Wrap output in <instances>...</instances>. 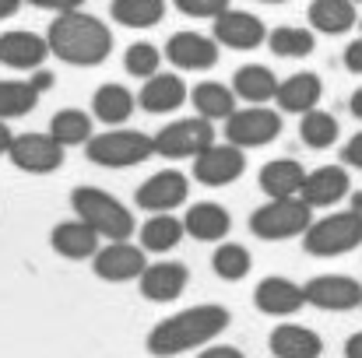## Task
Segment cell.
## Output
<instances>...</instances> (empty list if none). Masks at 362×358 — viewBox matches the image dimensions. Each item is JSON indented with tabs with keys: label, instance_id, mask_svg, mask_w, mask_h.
Returning <instances> with one entry per match:
<instances>
[{
	"label": "cell",
	"instance_id": "43",
	"mask_svg": "<svg viewBox=\"0 0 362 358\" xmlns=\"http://www.w3.org/2000/svg\"><path fill=\"white\" fill-rule=\"evenodd\" d=\"M28 81H32V88L42 95V92H49V88H53V81H57V78H53V71L39 67V71H32V78H28Z\"/></svg>",
	"mask_w": 362,
	"mask_h": 358
},
{
	"label": "cell",
	"instance_id": "17",
	"mask_svg": "<svg viewBox=\"0 0 362 358\" xmlns=\"http://www.w3.org/2000/svg\"><path fill=\"white\" fill-rule=\"evenodd\" d=\"M49 42L46 35L39 32H28V28H11V32H0V64L11 67V71H39L46 60H49Z\"/></svg>",
	"mask_w": 362,
	"mask_h": 358
},
{
	"label": "cell",
	"instance_id": "7",
	"mask_svg": "<svg viewBox=\"0 0 362 358\" xmlns=\"http://www.w3.org/2000/svg\"><path fill=\"white\" fill-rule=\"evenodd\" d=\"M155 137V155L165 162H183V158H197L208 144H215V123L204 117H183L169 119Z\"/></svg>",
	"mask_w": 362,
	"mask_h": 358
},
{
	"label": "cell",
	"instance_id": "35",
	"mask_svg": "<svg viewBox=\"0 0 362 358\" xmlns=\"http://www.w3.org/2000/svg\"><path fill=\"white\" fill-rule=\"evenodd\" d=\"M253 267V256L243 242H218V249L211 253V270L222 278V281H243Z\"/></svg>",
	"mask_w": 362,
	"mask_h": 358
},
{
	"label": "cell",
	"instance_id": "12",
	"mask_svg": "<svg viewBox=\"0 0 362 358\" xmlns=\"http://www.w3.org/2000/svg\"><path fill=\"white\" fill-rule=\"evenodd\" d=\"M194 162V169H190V176L201 183V186H229V183H236L243 172H246V151L236 148L233 141H226V144H208L197 158H190Z\"/></svg>",
	"mask_w": 362,
	"mask_h": 358
},
{
	"label": "cell",
	"instance_id": "27",
	"mask_svg": "<svg viewBox=\"0 0 362 358\" xmlns=\"http://www.w3.org/2000/svg\"><path fill=\"white\" fill-rule=\"evenodd\" d=\"M134 113H137V95H134L127 85L110 81V85L95 88V95H92V117L99 119V123H106V126H123Z\"/></svg>",
	"mask_w": 362,
	"mask_h": 358
},
{
	"label": "cell",
	"instance_id": "23",
	"mask_svg": "<svg viewBox=\"0 0 362 358\" xmlns=\"http://www.w3.org/2000/svg\"><path fill=\"white\" fill-rule=\"evenodd\" d=\"M267 352L274 358H320L324 338L303 323H278L267 334Z\"/></svg>",
	"mask_w": 362,
	"mask_h": 358
},
{
	"label": "cell",
	"instance_id": "25",
	"mask_svg": "<svg viewBox=\"0 0 362 358\" xmlns=\"http://www.w3.org/2000/svg\"><path fill=\"white\" fill-rule=\"evenodd\" d=\"M278 74L267 64H243L233 74V92L236 99H243L246 106H267L278 95Z\"/></svg>",
	"mask_w": 362,
	"mask_h": 358
},
{
	"label": "cell",
	"instance_id": "37",
	"mask_svg": "<svg viewBox=\"0 0 362 358\" xmlns=\"http://www.w3.org/2000/svg\"><path fill=\"white\" fill-rule=\"evenodd\" d=\"M162 60H165V53L155 42H130L123 53V71L137 81H148L151 74L162 71Z\"/></svg>",
	"mask_w": 362,
	"mask_h": 358
},
{
	"label": "cell",
	"instance_id": "32",
	"mask_svg": "<svg viewBox=\"0 0 362 358\" xmlns=\"http://www.w3.org/2000/svg\"><path fill=\"white\" fill-rule=\"evenodd\" d=\"M338 133H341V123L334 113L327 109H310L299 117V137L310 151H327L338 144Z\"/></svg>",
	"mask_w": 362,
	"mask_h": 358
},
{
	"label": "cell",
	"instance_id": "39",
	"mask_svg": "<svg viewBox=\"0 0 362 358\" xmlns=\"http://www.w3.org/2000/svg\"><path fill=\"white\" fill-rule=\"evenodd\" d=\"M341 165L359 169L362 172V130L359 133H352V137L345 141V148H341Z\"/></svg>",
	"mask_w": 362,
	"mask_h": 358
},
{
	"label": "cell",
	"instance_id": "5",
	"mask_svg": "<svg viewBox=\"0 0 362 358\" xmlns=\"http://www.w3.org/2000/svg\"><path fill=\"white\" fill-rule=\"evenodd\" d=\"M310 225H313V208L303 197H267V204L250 211V232L264 242L303 239Z\"/></svg>",
	"mask_w": 362,
	"mask_h": 358
},
{
	"label": "cell",
	"instance_id": "30",
	"mask_svg": "<svg viewBox=\"0 0 362 358\" xmlns=\"http://www.w3.org/2000/svg\"><path fill=\"white\" fill-rule=\"evenodd\" d=\"M187 236L183 229V218H173V211H162V215H148V222L141 225V246L148 253H169L176 249L180 242Z\"/></svg>",
	"mask_w": 362,
	"mask_h": 358
},
{
	"label": "cell",
	"instance_id": "20",
	"mask_svg": "<svg viewBox=\"0 0 362 358\" xmlns=\"http://www.w3.org/2000/svg\"><path fill=\"white\" fill-rule=\"evenodd\" d=\"M183 102H190V88H187V81H183L180 74H173V71L151 74V78L141 85V92H137V106H141L144 113H151V117L176 113Z\"/></svg>",
	"mask_w": 362,
	"mask_h": 358
},
{
	"label": "cell",
	"instance_id": "3",
	"mask_svg": "<svg viewBox=\"0 0 362 358\" xmlns=\"http://www.w3.org/2000/svg\"><path fill=\"white\" fill-rule=\"evenodd\" d=\"M71 208H74V218L88 222L106 242L130 239L137 232V222H134L130 208L103 186H74L71 190Z\"/></svg>",
	"mask_w": 362,
	"mask_h": 358
},
{
	"label": "cell",
	"instance_id": "6",
	"mask_svg": "<svg viewBox=\"0 0 362 358\" xmlns=\"http://www.w3.org/2000/svg\"><path fill=\"white\" fill-rule=\"evenodd\" d=\"M362 246V211H331L324 218H313V225L303 232V249L310 256L331 260V256H345Z\"/></svg>",
	"mask_w": 362,
	"mask_h": 358
},
{
	"label": "cell",
	"instance_id": "1",
	"mask_svg": "<svg viewBox=\"0 0 362 358\" xmlns=\"http://www.w3.org/2000/svg\"><path fill=\"white\" fill-rule=\"evenodd\" d=\"M233 323V313L218 302H201V306H190V309H180L165 320H158L148 338H144V348L151 358H176L187 355V352H197L211 341H218Z\"/></svg>",
	"mask_w": 362,
	"mask_h": 358
},
{
	"label": "cell",
	"instance_id": "49",
	"mask_svg": "<svg viewBox=\"0 0 362 358\" xmlns=\"http://www.w3.org/2000/svg\"><path fill=\"white\" fill-rule=\"evenodd\" d=\"M260 4H288V0H260Z\"/></svg>",
	"mask_w": 362,
	"mask_h": 358
},
{
	"label": "cell",
	"instance_id": "29",
	"mask_svg": "<svg viewBox=\"0 0 362 358\" xmlns=\"http://www.w3.org/2000/svg\"><path fill=\"white\" fill-rule=\"evenodd\" d=\"M190 106L197 109V117L226 123L236 113V92L226 88L222 81H201L197 88H190Z\"/></svg>",
	"mask_w": 362,
	"mask_h": 358
},
{
	"label": "cell",
	"instance_id": "11",
	"mask_svg": "<svg viewBox=\"0 0 362 358\" xmlns=\"http://www.w3.org/2000/svg\"><path fill=\"white\" fill-rule=\"evenodd\" d=\"M306 306L324 313H352L362 309V281L352 274H317L306 285Z\"/></svg>",
	"mask_w": 362,
	"mask_h": 358
},
{
	"label": "cell",
	"instance_id": "46",
	"mask_svg": "<svg viewBox=\"0 0 362 358\" xmlns=\"http://www.w3.org/2000/svg\"><path fill=\"white\" fill-rule=\"evenodd\" d=\"M18 7H21V0H0V21L14 18V14H18Z\"/></svg>",
	"mask_w": 362,
	"mask_h": 358
},
{
	"label": "cell",
	"instance_id": "34",
	"mask_svg": "<svg viewBox=\"0 0 362 358\" xmlns=\"http://www.w3.org/2000/svg\"><path fill=\"white\" fill-rule=\"evenodd\" d=\"M110 14L123 28H155L165 18V0H113Z\"/></svg>",
	"mask_w": 362,
	"mask_h": 358
},
{
	"label": "cell",
	"instance_id": "21",
	"mask_svg": "<svg viewBox=\"0 0 362 358\" xmlns=\"http://www.w3.org/2000/svg\"><path fill=\"white\" fill-rule=\"evenodd\" d=\"M49 246L57 256L64 260H92L99 249H103V236L81 222V218H71V222H57L53 232H49Z\"/></svg>",
	"mask_w": 362,
	"mask_h": 358
},
{
	"label": "cell",
	"instance_id": "2",
	"mask_svg": "<svg viewBox=\"0 0 362 358\" xmlns=\"http://www.w3.org/2000/svg\"><path fill=\"white\" fill-rule=\"evenodd\" d=\"M46 42L49 53L71 67H99L113 53V28L103 18L78 7V11L53 14L46 28Z\"/></svg>",
	"mask_w": 362,
	"mask_h": 358
},
{
	"label": "cell",
	"instance_id": "9",
	"mask_svg": "<svg viewBox=\"0 0 362 358\" xmlns=\"http://www.w3.org/2000/svg\"><path fill=\"white\" fill-rule=\"evenodd\" d=\"M281 137V113L267 109V106H246L236 109L233 117L226 119V141H233L243 151L253 148H267Z\"/></svg>",
	"mask_w": 362,
	"mask_h": 358
},
{
	"label": "cell",
	"instance_id": "13",
	"mask_svg": "<svg viewBox=\"0 0 362 358\" xmlns=\"http://www.w3.org/2000/svg\"><path fill=\"white\" fill-rule=\"evenodd\" d=\"M148 267V249L144 246H134L130 239H117V242H106L95 256H92V270L99 281H110V285H127V281H137Z\"/></svg>",
	"mask_w": 362,
	"mask_h": 358
},
{
	"label": "cell",
	"instance_id": "44",
	"mask_svg": "<svg viewBox=\"0 0 362 358\" xmlns=\"http://www.w3.org/2000/svg\"><path fill=\"white\" fill-rule=\"evenodd\" d=\"M345 358H362V330H356V334L345 341Z\"/></svg>",
	"mask_w": 362,
	"mask_h": 358
},
{
	"label": "cell",
	"instance_id": "40",
	"mask_svg": "<svg viewBox=\"0 0 362 358\" xmlns=\"http://www.w3.org/2000/svg\"><path fill=\"white\" fill-rule=\"evenodd\" d=\"M28 7H39V11H49V14H64V11H78L85 7V0H21Z\"/></svg>",
	"mask_w": 362,
	"mask_h": 358
},
{
	"label": "cell",
	"instance_id": "47",
	"mask_svg": "<svg viewBox=\"0 0 362 358\" xmlns=\"http://www.w3.org/2000/svg\"><path fill=\"white\" fill-rule=\"evenodd\" d=\"M349 109H352V117L362 119V85L352 92V99H349Z\"/></svg>",
	"mask_w": 362,
	"mask_h": 358
},
{
	"label": "cell",
	"instance_id": "22",
	"mask_svg": "<svg viewBox=\"0 0 362 358\" xmlns=\"http://www.w3.org/2000/svg\"><path fill=\"white\" fill-rule=\"evenodd\" d=\"M320 99H324V81H320L313 71H296V74H288V78L278 85L274 106H278L281 113L303 117V113L317 109Z\"/></svg>",
	"mask_w": 362,
	"mask_h": 358
},
{
	"label": "cell",
	"instance_id": "36",
	"mask_svg": "<svg viewBox=\"0 0 362 358\" xmlns=\"http://www.w3.org/2000/svg\"><path fill=\"white\" fill-rule=\"evenodd\" d=\"M39 106V92L32 81H0V119H21Z\"/></svg>",
	"mask_w": 362,
	"mask_h": 358
},
{
	"label": "cell",
	"instance_id": "19",
	"mask_svg": "<svg viewBox=\"0 0 362 358\" xmlns=\"http://www.w3.org/2000/svg\"><path fill=\"white\" fill-rule=\"evenodd\" d=\"M253 306H257L264 316L285 320V316H296V313L306 306V288L296 285L292 278L271 274V278H264V281L253 288Z\"/></svg>",
	"mask_w": 362,
	"mask_h": 358
},
{
	"label": "cell",
	"instance_id": "14",
	"mask_svg": "<svg viewBox=\"0 0 362 358\" xmlns=\"http://www.w3.org/2000/svg\"><path fill=\"white\" fill-rule=\"evenodd\" d=\"M218 39L215 35H201V32H176L165 42V60L176 71H211L218 64Z\"/></svg>",
	"mask_w": 362,
	"mask_h": 358
},
{
	"label": "cell",
	"instance_id": "31",
	"mask_svg": "<svg viewBox=\"0 0 362 358\" xmlns=\"http://www.w3.org/2000/svg\"><path fill=\"white\" fill-rule=\"evenodd\" d=\"M267 46L274 56L285 60H303L317 49V32L303 28V25H278L274 32H267Z\"/></svg>",
	"mask_w": 362,
	"mask_h": 358
},
{
	"label": "cell",
	"instance_id": "38",
	"mask_svg": "<svg viewBox=\"0 0 362 358\" xmlns=\"http://www.w3.org/2000/svg\"><path fill=\"white\" fill-rule=\"evenodd\" d=\"M173 7L187 18H204V21H215L222 11L233 7V0H173Z\"/></svg>",
	"mask_w": 362,
	"mask_h": 358
},
{
	"label": "cell",
	"instance_id": "51",
	"mask_svg": "<svg viewBox=\"0 0 362 358\" xmlns=\"http://www.w3.org/2000/svg\"><path fill=\"white\" fill-rule=\"evenodd\" d=\"M359 28H362V18H359Z\"/></svg>",
	"mask_w": 362,
	"mask_h": 358
},
{
	"label": "cell",
	"instance_id": "18",
	"mask_svg": "<svg viewBox=\"0 0 362 358\" xmlns=\"http://www.w3.org/2000/svg\"><path fill=\"white\" fill-rule=\"evenodd\" d=\"M352 193V176L349 165H320L313 172H306V183L299 190V197L317 211V208H338L341 201H349Z\"/></svg>",
	"mask_w": 362,
	"mask_h": 358
},
{
	"label": "cell",
	"instance_id": "24",
	"mask_svg": "<svg viewBox=\"0 0 362 358\" xmlns=\"http://www.w3.org/2000/svg\"><path fill=\"white\" fill-rule=\"evenodd\" d=\"M183 229H187V236L197 239V242H222L233 232V215L222 204H215V201H197V204L187 208Z\"/></svg>",
	"mask_w": 362,
	"mask_h": 358
},
{
	"label": "cell",
	"instance_id": "16",
	"mask_svg": "<svg viewBox=\"0 0 362 358\" xmlns=\"http://www.w3.org/2000/svg\"><path fill=\"white\" fill-rule=\"evenodd\" d=\"M137 285H141V295H144L148 302L169 306V302H176V299L187 292L190 270H187V263H180V260H155V263L144 267V274L137 278Z\"/></svg>",
	"mask_w": 362,
	"mask_h": 358
},
{
	"label": "cell",
	"instance_id": "48",
	"mask_svg": "<svg viewBox=\"0 0 362 358\" xmlns=\"http://www.w3.org/2000/svg\"><path fill=\"white\" fill-rule=\"evenodd\" d=\"M349 208H352V211H362V190H352V193H349Z\"/></svg>",
	"mask_w": 362,
	"mask_h": 358
},
{
	"label": "cell",
	"instance_id": "33",
	"mask_svg": "<svg viewBox=\"0 0 362 358\" xmlns=\"http://www.w3.org/2000/svg\"><path fill=\"white\" fill-rule=\"evenodd\" d=\"M92 119H95L92 113L67 106V109H57V113H53L49 133H53L64 148H81V144L92 141Z\"/></svg>",
	"mask_w": 362,
	"mask_h": 358
},
{
	"label": "cell",
	"instance_id": "28",
	"mask_svg": "<svg viewBox=\"0 0 362 358\" xmlns=\"http://www.w3.org/2000/svg\"><path fill=\"white\" fill-rule=\"evenodd\" d=\"M257 183L267 197H299V190L306 183V169L296 158H271V162H264Z\"/></svg>",
	"mask_w": 362,
	"mask_h": 358
},
{
	"label": "cell",
	"instance_id": "42",
	"mask_svg": "<svg viewBox=\"0 0 362 358\" xmlns=\"http://www.w3.org/2000/svg\"><path fill=\"white\" fill-rule=\"evenodd\" d=\"M345 71L349 74H362V35L345 46Z\"/></svg>",
	"mask_w": 362,
	"mask_h": 358
},
{
	"label": "cell",
	"instance_id": "15",
	"mask_svg": "<svg viewBox=\"0 0 362 358\" xmlns=\"http://www.w3.org/2000/svg\"><path fill=\"white\" fill-rule=\"evenodd\" d=\"M211 35L218 39V46L246 53V49H257V46L267 42V25H264L257 14H250V11L229 7V11H222V14L215 18Z\"/></svg>",
	"mask_w": 362,
	"mask_h": 358
},
{
	"label": "cell",
	"instance_id": "4",
	"mask_svg": "<svg viewBox=\"0 0 362 358\" xmlns=\"http://www.w3.org/2000/svg\"><path fill=\"white\" fill-rule=\"evenodd\" d=\"M85 155L99 169H134L155 155V137L130 126H110L106 133H92Z\"/></svg>",
	"mask_w": 362,
	"mask_h": 358
},
{
	"label": "cell",
	"instance_id": "50",
	"mask_svg": "<svg viewBox=\"0 0 362 358\" xmlns=\"http://www.w3.org/2000/svg\"><path fill=\"white\" fill-rule=\"evenodd\" d=\"M352 4H362V0H352Z\"/></svg>",
	"mask_w": 362,
	"mask_h": 358
},
{
	"label": "cell",
	"instance_id": "45",
	"mask_svg": "<svg viewBox=\"0 0 362 358\" xmlns=\"http://www.w3.org/2000/svg\"><path fill=\"white\" fill-rule=\"evenodd\" d=\"M11 141H14V133H11V126H7V119H0V155H7V148H11Z\"/></svg>",
	"mask_w": 362,
	"mask_h": 358
},
{
	"label": "cell",
	"instance_id": "26",
	"mask_svg": "<svg viewBox=\"0 0 362 358\" xmlns=\"http://www.w3.org/2000/svg\"><path fill=\"white\" fill-rule=\"evenodd\" d=\"M306 21L320 35H345L359 25V4L352 0H313Z\"/></svg>",
	"mask_w": 362,
	"mask_h": 358
},
{
	"label": "cell",
	"instance_id": "41",
	"mask_svg": "<svg viewBox=\"0 0 362 358\" xmlns=\"http://www.w3.org/2000/svg\"><path fill=\"white\" fill-rule=\"evenodd\" d=\"M197 358H246V355H243L236 345H215V341H211V345H204V348L197 352Z\"/></svg>",
	"mask_w": 362,
	"mask_h": 358
},
{
	"label": "cell",
	"instance_id": "10",
	"mask_svg": "<svg viewBox=\"0 0 362 358\" xmlns=\"http://www.w3.org/2000/svg\"><path fill=\"white\" fill-rule=\"evenodd\" d=\"M187 197H190V176H183L180 169H158L134 190V208L148 215H162V211L183 208Z\"/></svg>",
	"mask_w": 362,
	"mask_h": 358
},
{
	"label": "cell",
	"instance_id": "8",
	"mask_svg": "<svg viewBox=\"0 0 362 358\" xmlns=\"http://www.w3.org/2000/svg\"><path fill=\"white\" fill-rule=\"evenodd\" d=\"M7 158L18 172H28V176H49L64 165L67 158V148L46 130H28V133H14L11 148H7Z\"/></svg>",
	"mask_w": 362,
	"mask_h": 358
}]
</instances>
